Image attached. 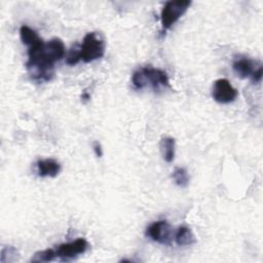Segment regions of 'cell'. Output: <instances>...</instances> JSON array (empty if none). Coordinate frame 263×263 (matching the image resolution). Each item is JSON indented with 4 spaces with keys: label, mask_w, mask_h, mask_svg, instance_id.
I'll list each match as a JSON object with an SVG mask.
<instances>
[{
    "label": "cell",
    "mask_w": 263,
    "mask_h": 263,
    "mask_svg": "<svg viewBox=\"0 0 263 263\" xmlns=\"http://www.w3.org/2000/svg\"><path fill=\"white\" fill-rule=\"evenodd\" d=\"M105 40L98 32L87 33L79 47L80 60L84 63H90L101 59L105 53Z\"/></svg>",
    "instance_id": "3957f363"
},
{
    "label": "cell",
    "mask_w": 263,
    "mask_h": 263,
    "mask_svg": "<svg viewBox=\"0 0 263 263\" xmlns=\"http://www.w3.org/2000/svg\"><path fill=\"white\" fill-rule=\"evenodd\" d=\"M79 61H81V60H80L79 48H76V47H75V48H72V49L68 52V54H67V57H66V64L69 65V66H74V65L78 64Z\"/></svg>",
    "instance_id": "2e32d148"
},
{
    "label": "cell",
    "mask_w": 263,
    "mask_h": 263,
    "mask_svg": "<svg viewBox=\"0 0 263 263\" xmlns=\"http://www.w3.org/2000/svg\"><path fill=\"white\" fill-rule=\"evenodd\" d=\"M175 147H176V142L174 138L172 137L161 138L159 142L160 152H161L162 158L168 163L173 162V160L175 159Z\"/></svg>",
    "instance_id": "30bf717a"
},
{
    "label": "cell",
    "mask_w": 263,
    "mask_h": 263,
    "mask_svg": "<svg viewBox=\"0 0 263 263\" xmlns=\"http://www.w3.org/2000/svg\"><path fill=\"white\" fill-rule=\"evenodd\" d=\"M132 83L136 89H142L148 84L154 90L170 86L167 74L163 70L151 66L142 67L135 71L132 76Z\"/></svg>",
    "instance_id": "7a4b0ae2"
},
{
    "label": "cell",
    "mask_w": 263,
    "mask_h": 263,
    "mask_svg": "<svg viewBox=\"0 0 263 263\" xmlns=\"http://www.w3.org/2000/svg\"><path fill=\"white\" fill-rule=\"evenodd\" d=\"M37 174L39 177H57L61 172V164L53 158L39 159L36 162Z\"/></svg>",
    "instance_id": "ba28073f"
},
{
    "label": "cell",
    "mask_w": 263,
    "mask_h": 263,
    "mask_svg": "<svg viewBox=\"0 0 263 263\" xmlns=\"http://www.w3.org/2000/svg\"><path fill=\"white\" fill-rule=\"evenodd\" d=\"M175 242L180 246H191L195 242V237L191 229L187 226H180L175 233Z\"/></svg>",
    "instance_id": "8fae6325"
},
{
    "label": "cell",
    "mask_w": 263,
    "mask_h": 263,
    "mask_svg": "<svg viewBox=\"0 0 263 263\" xmlns=\"http://www.w3.org/2000/svg\"><path fill=\"white\" fill-rule=\"evenodd\" d=\"M92 149H93V152H95V154H96L97 157H102V155H103V149H102L101 144H100L98 141H93V142H92Z\"/></svg>",
    "instance_id": "ac0fdd59"
},
{
    "label": "cell",
    "mask_w": 263,
    "mask_h": 263,
    "mask_svg": "<svg viewBox=\"0 0 263 263\" xmlns=\"http://www.w3.org/2000/svg\"><path fill=\"white\" fill-rule=\"evenodd\" d=\"M232 69L240 78L251 77L256 70L254 62L248 58L235 59L232 63Z\"/></svg>",
    "instance_id": "9c48e42d"
},
{
    "label": "cell",
    "mask_w": 263,
    "mask_h": 263,
    "mask_svg": "<svg viewBox=\"0 0 263 263\" xmlns=\"http://www.w3.org/2000/svg\"><path fill=\"white\" fill-rule=\"evenodd\" d=\"M238 96L236 88L232 86L226 78H219L214 81L212 97L213 99L220 104H229L233 102Z\"/></svg>",
    "instance_id": "8992f818"
},
{
    "label": "cell",
    "mask_w": 263,
    "mask_h": 263,
    "mask_svg": "<svg viewBox=\"0 0 263 263\" xmlns=\"http://www.w3.org/2000/svg\"><path fill=\"white\" fill-rule=\"evenodd\" d=\"M57 258V254H55V250L54 249H45L42 251H38L36 252L32 258H31V262H38V263H42V262H50L53 261Z\"/></svg>",
    "instance_id": "5bb4252c"
},
{
    "label": "cell",
    "mask_w": 263,
    "mask_h": 263,
    "mask_svg": "<svg viewBox=\"0 0 263 263\" xmlns=\"http://www.w3.org/2000/svg\"><path fill=\"white\" fill-rule=\"evenodd\" d=\"M81 99H82V101H88L90 99V96L86 91H84L81 96Z\"/></svg>",
    "instance_id": "d6986e66"
},
{
    "label": "cell",
    "mask_w": 263,
    "mask_h": 263,
    "mask_svg": "<svg viewBox=\"0 0 263 263\" xmlns=\"http://www.w3.org/2000/svg\"><path fill=\"white\" fill-rule=\"evenodd\" d=\"M88 248L89 243L87 242V240L79 237L73 241L61 243L54 250L57 258H60L63 261H67L84 254Z\"/></svg>",
    "instance_id": "5b68a950"
},
{
    "label": "cell",
    "mask_w": 263,
    "mask_h": 263,
    "mask_svg": "<svg viewBox=\"0 0 263 263\" xmlns=\"http://www.w3.org/2000/svg\"><path fill=\"white\" fill-rule=\"evenodd\" d=\"M20 36H21L22 42L24 44H26L28 47L41 39L39 37V35L33 29H31L30 27H28L26 25H23L20 28Z\"/></svg>",
    "instance_id": "7c38bea8"
},
{
    "label": "cell",
    "mask_w": 263,
    "mask_h": 263,
    "mask_svg": "<svg viewBox=\"0 0 263 263\" xmlns=\"http://www.w3.org/2000/svg\"><path fill=\"white\" fill-rule=\"evenodd\" d=\"M251 78H252V81H253L254 83H258V82L261 81V79H262V67H261V66H259V67L254 71V73L252 74Z\"/></svg>",
    "instance_id": "e0dca14e"
},
{
    "label": "cell",
    "mask_w": 263,
    "mask_h": 263,
    "mask_svg": "<svg viewBox=\"0 0 263 263\" xmlns=\"http://www.w3.org/2000/svg\"><path fill=\"white\" fill-rule=\"evenodd\" d=\"M146 235L152 240L168 246L172 242V228L167 221L159 220L151 223L146 230Z\"/></svg>",
    "instance_id": "52a82bcc"
},
{
    "label": "cell",
    "mask_w": 263,
    "mask_h": 263,
    "mask_svg": "<svg viewBox=\"0 0 263 263\" xmlns=\"http://www.w3.org/2000/svg\"><path fill=\"white\" fill-rule=\"evenodd\" d=\"M191 3L192 2L189 0H177V1L172 0V1L165 2L160 11V22H161L162 32H165L173 25H175L182 17V15L187 11Z\"/></svg>",
    "instance_id": "277c9868"
},
{
    "label": "cell",
    "mask_w": 263,
    "mask_h": 263,
    "mask_svg": "<svg viewBox=\"0 0 263 263\" xmlns=\"http://www.w3.org/2000/svg\"><path fill=\"white\" fill-rule=\"evenodd\" d=\"M172 178H173L174 182L176 183V185L179 187H182V188L186 187L189 184V180H190L186 168L181 167V166L175 167V170L172 173Z\"/></svg>",
    "instance_id": "4fadbf2b"
},
{
    "label": "cell",
    "mask_w": 263,
    "mask_h": 263,
    "mask_svg": "<svg viewBox=\"0 0 263 263\" xmlns=\"http://www.w3.org/2000/svg\"><path fill=\"white\" fill-rule=\"evenodd\" d=\"M17 250L12 247V246H7L4 247L1 251V258L0 261L1 263H5V262H13L16 260L17 258Z\"/></svg>",
    "instance_id": "9a60e30c"
},
{
    "label": "cell",
    "mask_w": 263,
    "mask_h": 263,
    "mask_svg": "<svg viewBox=\"0 0 263 263\" xmlns=\"http://www.w3.org/2000/svg\"><path fill=\"white\" fill-rule=\"evenodd\" d=\"M65 52V44L60 38H52L48 42L40 39L29 46L26 67L31 71L32 78L38 81L51 80L54 64L64 58Z\"/></svg>",
    "instance_id": "6da1fadb"
}]
</instances>
